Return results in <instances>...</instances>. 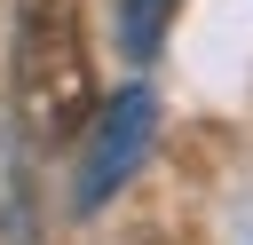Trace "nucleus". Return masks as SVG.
I'll use <instances>...</instances> for the list:
<instances>
[{
  "instance_id": "1",
  "label": "nucleus",
  "mask_w": 253,
  "mask_h": 245,
  "mask_svg": "<svg viewBox=\"0 0 253 245\" xmlns=\"http://www.w3.org/2000/svg\"><path fill=\"white\" fill-rule=\"evenodd\" d=\"M8 87H16V119L32 142H63L95 119V55H87L79 0H16Z\"/></svg>"
},
{
  "instance_id": "2",
  "label": "nucleus",
  "mask_w": 253,
  "mask_h": 245,
  "mask_svg": "<svg viewBox=\"0 0 253 245\" xmlns=\"http://www.w3.org/2000/svg\"><path fill=\"white\" fill-rule=\"evenodd\" d=\"M150 134H158V103H150V87H119L111 103H95V134H87V158H79L71 205H79V213L111 205V198L126 190V174L142 166Z\"/></svg>"
},
{
  "instance_id": "3",
  "label": "nucleus",
  "mask_w": 253,
  "mask_h": 245,
  "mask_svg": "<svg viewBox=\"0 0 253 245\" xmlns=\"http://www.w3.org/2000/svg\"><path fill=\"white\" fill-rule=\"evenodd\" d=\"M0 245H47L40 229V174L24 126H0Z\"/></svg>"
},
{
  "instance_id": "4",
  "label": "nucleus",
  "mask_w": 253,
  "mask_h": 245,
  "mask_svg": "<svg viewBox=\"0 0 253 245\" xmlns=\"http://www.w3.org/2000/svg\"><path fill=\"white\" fill-rule=\"evenodd\" d=\"M174 16H182V0H119V47H126L134 63H150Z\"/></svg>"
}]
</instances>
